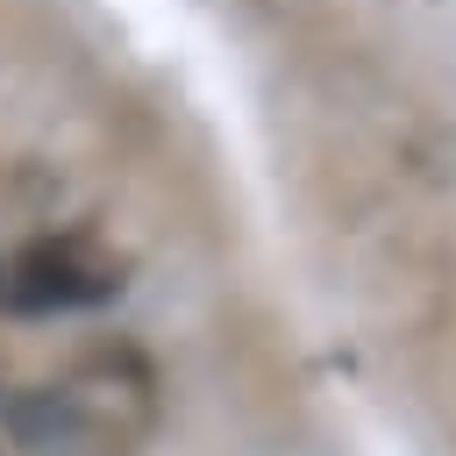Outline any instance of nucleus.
I'll return each mask as SVG.
<instances>
[{"label":"nucleus","instance_id":"nucleus-1","mask_svg":"<svg viewBox=\"0 0 456 456\" xmlns=\"http://www.w3.org/2000/svg\"><path fill=\"white\" fill-rule=\"evenodd\" d=\"M43 399L57 406V420L71 428V442L86 456H128L135 442H150L157 413H164V378L157 363L107 335V342H86L57 363V378L43 385Z\"/></svg>","mask_w":456,"mask_h":456},{"label":"nucleus","instance_id":"nucleus-2","mask_svg":"<svg viewBox=\"0 0 456 456\" xmlns=\"http://www.w3.org/2000/svg\"><path fill=\"white\" fill-rule=\"evenodd\" d=\"M128 285V256L86 228L28 235L0 256V314H86Z\"/></svg>","mask_w":456,"mask_h":456},{"label":"nucleus","instance_id":"nucleus-3","mask_svg":"<svg viewBox=\"0 0 456 456\" xmlns=\"http://www.w3.org/2000/svg\"><path fill=\"white\" fill-rule=\"evenodd\" d=\"M0 456H86L43 385H0Z\"/></svg>","mask_w":456,"mask_h":456}]
</instances>
